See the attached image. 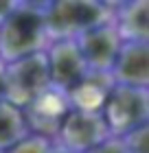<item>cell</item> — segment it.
<instances>
[{
	"label": "cell",
	"mask_w": 149,
	"mask_h": 153,
	"mask_svg": "<svg viewBox=\"0 0 149 153\" xmlns=\"http://www.w3.org/2000/svg\"><path fill=\"white\" fill-rule=\"evenodd\" d=\"M48 42L77 39L94 26L114 20V4L99 0H53L42 2Z\"/></svg>",
	"instance_id": "6da1fadb"
},
{
	"label": "cell",
	"mask_w": 149,
	"mask_h": 153,
	"mask_svg": "<svg viewBox=\"0 0 149 153\" xmlns=\"http://www.w3.org/2000/svg\"><path fill=\"white\" fill-rule=\"evenodd\" d=\"M48 44L42 2H18L9 18L0 24V59L4 64L42 53Z\"/></svg>",
	"instance_id": "7a4b0ae2"
},
{
	"label": "cell",
	"mask_w": 149,
	"mask_h": 153,
	"mask_svg": "<svg viewBox=\"0 0 149 153\" xmlns=\"http://www.w3.org/2000/svg\"><path fill=\"white\" fill-rule=\"evenodd\" d=\"M51 88L46 51L4 64V101L24 109Z\"/></svg>",
	"instance_id": "3957f363"
},
{
	"label": "cell",
	"mask_w": 149,
	"mask_h": 153,
	"mask_svg": "<svg viewBox=\"0 0 149 153\" xmlns=\"http://www.w3.org/2000/svg\"><path fill=\"white\" fill-rule=\"evenodd\" d=\"M101 116L112 138H121L132 129L149 125V90L112 85L101 107Z\"/></svg>",
	"instance_id": "277c9868"
},
{
	"label": "cell",
	"mask_w": 149,
	"mask_h": 153,
	"mask_svg": "<svg viewBox=\"0 0 149 153\" xmlns=\"http://www.w3.org/2000/svg\"><path fill=\"white\" fill-rule=\"evenodd\" d=\"M59 147L75 151V153H88L90 149H94L97 144H101L103 140H108L110 129L105 125L101 112H79V109H70L66 118L61 120L57 134Z\"/></svg>",
	"instance_id": "5b68a950"
},
{
	"label": "cell",
	"mask_w": 149,
	"mask_h": 153,
	"mask_svg": "<svg viewBox=\"0 0 149 153\" xmlns=\"http://www.w3.org/2000/svg\"><path fill=\"white\" fill-rule=\"evenodd\" d=\"M46 59H48V76L51 88L66 94L73 90L83 76L88 74V66L83 61L79 46L75 39H57L46 46Z\"/></svg>",
	"instance_id": "8992f818"
},
{
	"label": "cell",
	"mask_w": 149,
	"mask_h": 153,
	"mask_svg": "<svg viewBox=\"0 0 149 153\" xmlns=\"http://www.w3.org/2000/svg\"><path fill=\"white\" fill-rule=\"evenodd\" d=\"M75 42L79 46V53L86 61L88 70L103 72V74H110L114 59L121 51V46H123V42H121L118 33L114 29V22L94 26V29L81 33Z\"/></svg>",
	"instance_id": "52a82bcc"
},
{
	"label": "cell",
	"mask_w": 149,
	"mask_h": 153,
	"mask_svg": "<svg viewBox=\"0 0 149 153\" xmlns=\"http://www.w3.org/2000/svg\"><path fill=\"white\" fill-rule=\"evenodd\" d=\"M22 112H24V118H26V125H29L31 134H40V136L51 138L57 134L61 120L70 112V105H68V99L64 92H59L55 88H48L44 94H40Z\"/></svg>",
	"instance_id": "ba28073f"
},
{
	"label": "cell",
	"mask_w": 149,
	"mask_h": 153,
	"mask_svg": "<svg viewBox=\"0 0 149 153\" xmlns=\"http://www.w3.org/2000/svg\"><path fill=\"white\" fill-rule=\"evenodd\" d=\"M110 76L114 85L149 90V44L123 42Z\"/></svg>",
	"instance_id": "9c48e42d"
},
{
	"label": "cell",
	"mask_w": 149,
	"mask_h": 153,
	"mask_svg": "<svg viewBox=\"0 0 149 153\" xmlns=\"http://www.w3.org/2000/svg\"><path fill=\"white\" fill-rule=\"evenodd\" d=\"M114 29L121 42L149 44V2L132 0V2L114 4Z\"/></svg>",
	"instance_id": "30bf717a"
},
{
	"label": "cell",
	"mask_w": 149,
	"mask_h": 153,
	"mask_svg": "<svg viewBox=\"0 0 149 153\" xmlns=\"http://www.w3.org/2000/svg\"><path fill=\"white\" fill-rule=\"evenodd\" d=\"M114 85L110 74L103 72H90L77 83L73 90L66 92L70 109H79V112H101L105 99H108L110 90Z\"/></svg>",
	"instance_id": "8fae6325"
},
{
	"label": "cell",
	"mask_w": 149,
	"mask_h": 153,
	"mask_svg": "<svg viewBox=\"0 0 149 153\" xmlns=\"http://www.w3.org/2000/svg\"><path fill=\"white\" fill-rule=\"evenodd\" d=\"M29 134L31 129L26 125L24 112L2 99L0 101V151L4 153L9 147H13L18 140H22Z\"/></svg>",
	"instance_id": "7c38bea8"
},
{
	"label": "cell",
	"mask_w": 149,
	"mask_h": 153,
	"mask_svg": "<svg viewBox=\"0 0 149 153\" xmlns=\"http://www.w3.org/2000/svg\"><path fill=\"white\" fill-rule=\"evenodd\" d=\"M51 149H53V138L29 134L22 140H18L13 147H9L4 153H51Z\"/></svg>",
	"instance_id": "4fadbf2b"
},
{
	"label": "cell",
	"mask_w": 149,
	"mask_h": 153,
	"mask_svg": "<svg viewBox=\"0 0 149 153\" xmlns=\"http://www.w3.org/2000/svg\"><path fill=\"white\" fill-rule=\"evenodd\" d=\"M121 140L127 153H149V125L132 129L130 134L121 136Z\"/></svg>",
	"instance_id": "5bb4252c"
},
{
	"label": "cell",
	"mask_w": 149,
	"mask_h": 153,
	"mask_svg": "<svg viewBox=\"0 0 149 153\" xmlns=\"http://www.w3.org/2000/svg\"><path fill=\"white\" fill-rule=\"evenodd\" d=\"M88 153H127V151H125L121 138H108L101 144H97L94 149H90Z\"/></svg>",
	"instance_id": "9a60e30c"
},
{
	"label": "cell",
	"mask_w": 149,
	"mask_h": 153,
	"mask_svg": "<svg viewBox=\"0 0 149 153\" xmlns=\"http://www.w3.org/2000/svg\"><path fill=\"white\" fill-rule=\"evenodd\" d=\"M16 7H18L16 0H0V24H2L4 20L9 18V13L16 9Z\"/></svg>",
	"instance_id": "2e32d148"
},
{
	"label": "cell",
	"mask_w": 149,
	"mask_h": 153,
	"mask_svg": "<svg viewBox=\"0 0 149 153\" xmlns=\"http://www.w3.org/2000/svg\"><path fill=\"white\" fill-rule=\"evenodd\" d=\"M4 99V61L0 59V101Z\"/></svg>",
	"instance_id": "e0dca14e"
},
{
	"label": "cell",
	"mask_w": 149,
	"mask_h": 153,
	"mask_svg": "<svg viewBox=\"0 0 149 153\" xmlns=\"http://www.w3.org/2000/svg\"><path fill=\"white\" fill-rule=\"evenodd\" d=\"M51 153H75V151H68V149H64V147H59V144H55V142H53Z\"/></svg>",
	"instance_id": "ac0fdd59"
},
{
	"label": "cell",
	"mask_w": 149,
	"mask_h": 153,
	"mask_svg": "<svg viewBox=\"0 0 149 153\" xmlns=\"http://www.w3.org/2000/svg\"><path fill=\"white\" fill-rule=\"evenodd\" d=\"M0 153H2V151H0Z\"/></svg>",
	"instance_id": "d6986e66"
}]
</instances>
